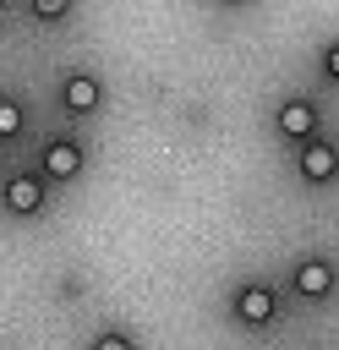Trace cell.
<instances>
[{
	"label": "cell",
	"mask_w": 339,
	"mask_h": 350,
	"mask_svg": "<svg viewBox=\"0 0 339 350\" xmlns=\"http://www.w3.org/2000/svg\"><path fill=\"white\" fill-rule=\"evenodd\" d=\"M230 312H235V323L262 328V323H273V317H279V290H273V284H262V279H246V284L230 295Z\"/></svg>",
	"instance_id": "6da1fadb"
},
{
	"label": "cell",
	"mask_w": 339,
	"mask_h": 350,
	"mask_svg": "<svg viewBox=\"0 0 339 350\" xmlns=\"http://www.w3.org/2000/svg\"><path fill=\"white\" fill-rule=\"evenodd\" d=\"M334 284H339V262L334 257H301L290 268V290L301 301H323V295H334Z\"/></svg>",
	"instance_id": "7a4b0ae2"
},
{
	"label": "cell",
	"mask_w": 339,
	"mask_h": 350,
	"mask_svg": "<svg viewBox=\"0 0 339 350\" xmlns=\"http://www.w3.org/2000/svg\"><path fill=\"white\" fill-rule=\"evenodd\" d=\"M295 170H301V180L306 186H328L334 175H339V148H334V137H312V142H301L295 148Z\"/></svg>",
	"instance_id": "3957f363"
},
{
	"label": "cell",
	"mask_w": 339,
	"mask_h": 350,
	"mask_svg": "<svg viewBox=\"0 0 339 350\" xmlns=\"http://www.w3.org/2000/svg\"><path fill=\"white\" fill-rule=\"evenodd\" d=\"M82 164H87V153H82L77 137H49L44 153H38V175H44V180H77Z\"/></svg>",
	"instance_id": "277c9868"
},
{
	"label": "cell",
	"mask_w": 339,
	"mask_h": 350,
	"mask_svg": "<svg viewBox=\"0 0 339 350\" xmlns=\"http://www.w3.org/2000/svg\"><path fill=\"white\" fill-rule=\"evenodd\" d=\"M273 126H279V137H284V142H295V148H301V142H312V137L323 131V126H317V104H312V98H284V104H279V115H273Z\"/></svg>",
	"instance_id": "5b68a950"
},
{
	"label": "cell",
	"mask_w": 339,
	"mask_h": 350,
	"mask_svg": "<svg viewBox=\"0 0 339 350\" xmlns=\"http://www.w3.org/2000/svg\"><path fill=\"white\" fill-rule=\"evenodd\" d=\"M0 202H5L16 219H33V213H44V175H27V170L5 175V186H0Z\"/></svg>",
	"instance_id": "8992f818"
},
{
	"label": "cell",
	"mask_w": 339,
	"mask_h": 350,
	"mask_svg": "<svg viewBox=\"0 0 339 350\" xmlns=\"http://www.w3.org/2000/svg\"><path fill=\"white\" fill-rule=\"evenodd\" d=\"M60 104H66L71 115H93V109L104 104L98 77H93V71H66V77H60Z\"/></svg>",
	"instance_id": "52a82bcc"
},
{
	"label": "cell",
	"mask_w": 339,
	"mask_h": 350,
	"mask_svg": "<svg viewBox=\"0 0 339 350\" xmlns=\"http://www.w3.org/2000/svg\"><path fill=\"white\" fill-rule=\"evenodd\" d=\"M5 137H22V104L16 98H0V142Z\"/></svg>",
	"instance_id": "ba28073f"
},
{
	"label": "cell",
	"mask_w": 339,
	"mask_h": 350,
	"mask_svg": "<svg viewBox=\"0 0 339 350\" xmlns=\"http://www.w3.org/2000/svg\"><path fill=\"white\" fill-rule=\"evenodd\" d=\"M27 5H33L38 22H66L71 16V0H27Z\"/></svg>",
	"instance_id": "9c48e42d"
},
{
	"label": "cell",
	"mask_w": 339,
	"mask_h": 350,
	"mask_svg": "<svg viewBox=\"0 0 339 350\" xmlns=\"http://www.w3.org/2000/svg\"><path fill=\"white\" fill-rule=\"evenodd\" d=\"M87 350H137V345H131V334H120V328H98Z\"/></svg>",
	"instance_id": "30bf717a"
},
{
	"label": "cell",
	"mask_w": 339,
	"mask_h": 350,
	"mask_svg": "<svg viewBox=\"0 0 339 350\" xmlns=\"http://www.w3.org/2000/svg\"><path fill=\"white\" fill-rule=\"evenodd\" d=\"M317 66H323V77H328V82H339V38H328V44H323Z\"/></svg>",
	"instance_id": "8fae6325"
},
{
	"label": "cell",
	"mask_w": 339,
	"mask_h": 350,
	"mask_svg": "<svg viewBox=\"0 0 339 350\" xmlns=\"http://www.w3.org/2000/svg\"><path fill=\"white\" fill-rule=\"evenodd\" d=\"M224 5H246V0H224Z\"/></svg>",
	"instance_id": "7c38bea8"
},
{
	"label": "cell",
	"mask_w": 339,
	"mask_h": 350,
	"mask_svg": "<svg viewBox=\"0 0 339 350\" xmlns=\"http://www.w3.org/2000/svg\"><path fill=\"white\" fill-rule=\"evenodd\" d=\"M0 5H5V0H0Z\"/></svg>",
	"instance_id": "4fadbf2b"
}]
</instances>
